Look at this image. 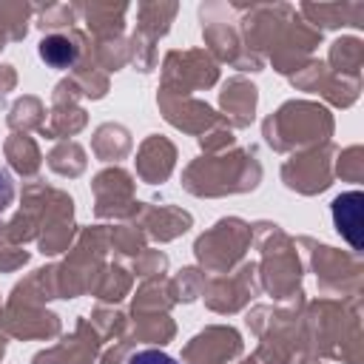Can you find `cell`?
Here are the masks:
<instances>
[{
  "instance_id": "obj_4",
  "label": "cell",
  "mask_w": 364,
  "mask_h": 364,
  "mask_svg": "<svg viewBox=\"0 0 364 364\" xmlns=\"http://www.w3.org/2000/svg\"><path fill=\"white\" fill-rule=\"evenodd\" d=\"M11 202H14V179L9 171L0 168V216L9 210Z\"/></svg>"
},
{
  "instance_id": "obj_2",
  "label": "cell",
  "mask_w": 364,
  "mask_h": 364,
  "mask_svg": "<svg viewBox=\"0 0 364 364\" xmlns=\"http://www.w3.org/2000/svg\"><path fill=\"white\" fill-rule=\"evenodd\" d=\"M40 57L51 68H68L77 60V46L63 34H51V37L40 40Z\"/></svg>"
},
{
  "instance_id": "obj_1",
  "label": "cell",
  "mask_w": 364,
  "mask_h": 364,
  "mask_svg": "<svg viewBox=\"0 0 364 364\" xmlns=\"http://www.w3.org/2000/svg\"><path fill=\"white\" fill-rule=\"evenodd\" d=\"M361 191H350L333 202V222L353 247H361Z\"/></svg>"
},
{
  "instance_id": "obj_3",
  "label": "cell",
  "mask_w": 364,
  "mask_h": 364,
  "mask_svg": "<svg viewBox=\"0 0 364 364\" xmlns=\"http://www.w3.org/2000/svg\"><path fill=\"white\" fill-rule=\"evenodd\" d=\"M128 364H176V358H171L162 350H139L128 358Z\"/></svg>"
}]
</instances>
